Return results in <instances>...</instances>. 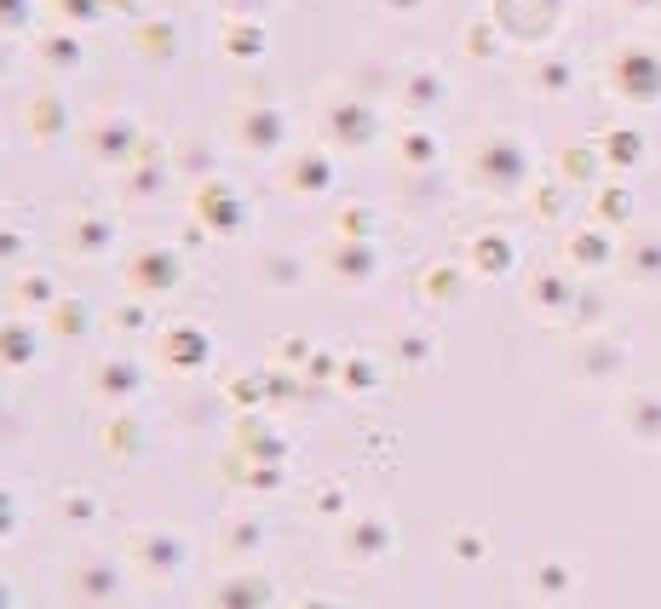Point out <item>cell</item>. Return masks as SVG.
Segmentation results:
<instances>
[{"label": "cell", "mask_w": 661, "mask_h": 609, "mask_svg": "<svg viewBox=\"0 0 661 609\" xmlns=\"http://www.w3.org/2000/svg\"><path fill=\"white\" fill-rule=\"evenodd\" d=\"M627 92H639V98H655L661 92V63L655 58H633L627 63V81H621Z\"/></svg>", "instance_id": "obj_1"}]
</instances>
